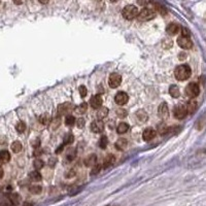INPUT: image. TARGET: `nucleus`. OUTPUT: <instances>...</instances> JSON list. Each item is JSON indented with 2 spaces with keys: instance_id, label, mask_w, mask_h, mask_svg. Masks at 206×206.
Instances as JSON below:
<instances>
[{
  "instance_id": "nucleus-1",
  "label": "nucleus",
  "mask_w": 206,
  "mask_h": 206,
  "mask_svg": "<svg viewBox=\"0 0 206 206\" xmlns=\"http://www.w3.org/2000/svg\"><path fill=\"white\" fill-rule=\"evenodd\" d=\"M191 68L190 66L185 65V64H182V65H179L175 68L174 70V75L176 79L178 81H185L191 76Z\"/></svg>"
},
{
  "instance_id": "nucleus-2",
  "label": "nucleus",
  "mask_w": 206,
  "mask_h": 206,
  "mask_svg": "<svg viewBox=\"0 0 206 206\" xmlns=\"http://www.w3.org/2000/svg\"><path fill=\"white\" fill-rule=\"evenodd\" d=\"M122 14L126 20H133L135 18H137L138 10L135 5H132V4L127 5V6L124 7Z\"/></svg>"
},
{
  "instance_id": "nucleus-3",
  "label": "nucleus",
  "mask_w": 206,
  "mask_h": 206,
  "mask_svg": "<svg viewBox=\"0 0 206 206\" xmlns=\"http://www.w3.org/2000/svg\"><path fill=\"white\" fill-rule=\"evenodd\" d=\"M155 16H156L155 10H151V8H143L142 10L138 13L137 19L138 21H140V22H146V21L154 19Z\"/></svg>"
},
{
  "instance_id": "nucleus-4",
  "label": "nucleus",
  "mask_w": 206,
  "mask_h": 206,
  "mask_svg": "<svg viewBox=\"0 0 206 206\" xmlns=\"http://www.w3.org/2000/svg\"><path fill=\"white\" fill-rule=\"evenodd\" d=\"M184 93L189 98H196L200 93L199 86L197 84H195V82H191V84H189L185 87Z\"/></svg>"
},
{
  "instance_id": "nucleus-5",
  "label": "nucleus",
  "mask_w": 206,
  "mask_h": 206,
  "mask_svg": "<svg viewBox=\"0 0 206 206\" xmlns=\"http://www.w3.org/2000/svg\"><path fill=\"white\" fill-rule=\"evenodd\" d=\"M188 114V110H187V106L184 104H178L176 105L173 109V116H174L175 119L177 120H182L187 117Z\"/></svg>"
},
{
  "instance_id": "nucleus-6",
  "label": "nucleus",
  "mask_w": 206,
  "mask_h": 206,
  "mask_svg": "<svg viewBox=\"0 0 206 206\" xmlns=\"http://www.w3.org/2000/svg\"><path fill=\"white\" fill-rule=\"evenodd\" d=\"M74 105L70 102H65L62 103L58 106V114L59 116H65V114H68L69 113L74 109Z\"/></svg>"
},
{
  "instance_id": "nucleus-7",
  "label": "nucleus",
  "mask_w": 206,
  "mask_h": 206,
  "mask_svg": "<svg viewBox=\"0 0 206 206\" xmlns=\"http://www.w3.org/2000/svg\"><path fill=\"white\" fill-rule=\"evenodd\" d=\"M121 82H122V76L119 73L114 72V73H111L110 76H109V79H108V85H109L110 88H117L121 85Z\"/></svg>"
},
{
  "instance_id": "nucleus-8",
  "label": "nucleus",
  "mask_w": 206,
  "mask_h": 206,
  "mask_svg": "<svg viewBox=\"0 0 206 206\" xmlns=\"http://www.w3.org/2000/svg\"><path fill=\"white\" fill-rule=\"evenodd\" d=\"M177 45L180 46L181 49H184V50H190L192 49L193 46V42L192 40L190 39L189 37L187 36H181L177 39Z\"/></svg>"
},
{
  "instance_id": "nucleus-9",
  "label": "nucleus",
  "mask_w": 206,
  "mask_h": 206,
  "mask_svg": "<svg viewBox=\"0 0 206 206\" xmlns=\"http://www.w3.org/2000/svg\"><path fill=\"white\" fill-rule=\"evenodd\" d=\"M158 116L162 120H165V119H167V117H168V116H169V109H168V106H167V104L165 102L161 103V104L159 105Z\"/></svg>"
},
{
  "instance_id": "nucleus-10",
  "label": "nucleus",
  "mask_w": 206,
  "mask_h": 206,
  "mask_svg": "<svg viewBox=\"0 0 206 206\" xmlns=\"http://www.w3.org/2000/svg\"><path fill=\"white\" fill-rule=\"evenodd\" d=\"M129 100V96L126 92H119L114 97V101H116L117 104L119 105H124L128 102Z\"/></svg>"
},
{
  "instance_id": "nucleus-11",
  "label": "nucleus",
  "mask_w": 206,
  "mask_h": 206,
  "mask_svg": "<svg viewBox=\"0 0 206 206\" xmlns=\"http://www.w3.org/2000/svg\"><path fill=\"white\" fill-rule=\"evenodd\" d=\"M91 130L94 133H101V132L104 130V123L100 120L94 121V122L91 124Z\"/></svg>"
},
{
  "instance_id": "nucleus-12",
  "label": "nucleus",
  "mask_w": 206,
  "mask_h": 206,
  "mask_svg": "<svg viewBox=\"0 0 206 206\" xmlns=\"http://www.w3.org/2000/svg\"><path fill=\"white\" fill-rule=\"evenodd\" d=\"M156 134H157V132H156L155 129H153V128H146L145 130L143 131V133H142L143 140H145V141L152 140L153 138L156 136Z\"/></svg>"
},
{
  "instance_id": "nucleus-13",
  "label": "nucleus",
  "mask_w": 206,
  "mask_h": 206,
  "mask_svg": "<svg viewBox=\"0 0 206 206\" xmlns=\"http://www.w3.org/2000/svg\"><path fill=\"white\" fill-rule=\"evenodd\" d=\"M90 104L93 108H99L100 106H102V97L100 95H95L93 96L90 100Z\"/></svg>"
},
{
  "instance_id": "nucleus-14",
  "label": "nucleus",
  "mask_w": 206,
  "mask_h": 206,
  "mask_svg": "<svg viewBox=\"0 0 206 206\" xmlns=\"http://www.w3.org/2000/svg\"><path fill=\"white\" fill-rule=\"evenodd\" d=\"M114 162H116V157H114L113 155H108L104 158V160H103L102 167L104 169H106V168H108V167H110L111 165H113Z\"/></svg>"
},
{
  "instance_id": "nucleus-15",
  "label": "nucleus",
  "mask_w": 206,
  "mask_h": 206,
  "mask_svg": "<svg viewBox=\"0 0 206 206\" xmlns=\"http://www.w3.org/2000/svg\"><path fill=\"white\" fill-rule=\"evenodd\" d=\"M179 30H180V27H179V25L175 24V23H172V24L168 25V26H167V28H166V32L169 35L177 34L179 32Z\"/></svg>"
},
{
  "instance_id": "nucleus-16",
  "label": "nucleus",
  "mask_w": 206,
  "mask_h": 206,
  "mask_svg": "<svg viewBox=\"0 0 206 206\" xmlns=\"http://www.w3.org/2000/svg\"><path fill=\"white\" fill-rule=\"evenodd\" d=\"M135 116H136V119L139 121V123H144L146 122L149 119V116L148 113H146L145 110L143 109H139L136 111V113H135Z\"/></svg>"
},
{
  "instance_id": "nucleus-17",
  "label": "nucleus",
  "mask_w": 206,
  "mask_h": 206,
  "mask_svg": "<svg viewBox=\"0 0 206 206\" xmlns=\"http://www.w3.org/2000/svg\"><path fill=\"white\" fill-rule=\"evenodd\" d=\"M84 162H85V165H86L87 167H93V166H95V165L97 164V157H96V155L92 154V155L88 156V157L85 159Z\"/></svg>"
},
{
  "instance_id": "nucleus-18",
  "label": "nucleus",
  "mask_w": 206,
  "mask_h": 206,
  "mask_svg": "<svg viewBox=\"0 0 206 206\" xmlns=\"http://www.w3.org/2000/svg\"><path fill=\"white\" fill-rule=\"evenodd\" d=\"M127 145H128V141L127 139H125V138H120V139H117V142L114 143V146H116L117 151H123V149L127 148Z\"/></svg>"
},
{
  "instance_id": "nucleus-19",
  "label": "nucleus",
  "mask_w": 206,
  "mask_h": 206,
  "mask_svg": "<svg viewBox=\"0 0 206 206\" xmlns=\"http://www.w3.org/2000/svg\"><path fill=\"white\" fill-rule=\"evenodd\" d=\"M8 200H10L11 205H19L21 202V198L19 196V194L17 193H13L8 195Z\"/></svg>"
},
{
  "instance_id": "nucleus-20",
  "label": "nucleus",
  "mask_w": 206,
  "mask_h": 206,
  "mask_svg": "<svg viewBox=\"0 0 206 206\" xmlns=\"http://www.w3.org/2000/svg\"><path fill=\"white\" fill-rule=\"evenodd\" d=\"M50 124H51V127L53 130H56L61 124V116H59L58 113L56 114V116H54V117L51 120V123Z\"/></svg>"
},
{
  "instance_id": "nucleus-21",
  "label": "nucleus",
  "mask_w": 206,
  "mask_h": 206,
  "mask_svg": "<svg viewBox=\"0 0 206 206\" xmlns=\"http://www.w3.org/2000/svg\"><path fill=\"white\" fill-rule=\"evenodd\" d=\"M10 160V154L7 151L0 152V164H5Z\"/></svg>"
},
{
  "instance_id": "nucleus-22",
  "label": "nucleus",
  "mask_w": 206,
  "mask_h": 206,
  "mask_svg": "<svg viewBox=\"0 0 206 206\" xmlns=\"http://www.w3.org/2000/svg\"><path fill=\"white\" fill-rule=\"evenodd\" d=\"M97 117H99L100 120L101 119H104V117H107L108 114V108L105 107V106H100L99 108H97Z\"/></svg>"
},
{
  "instance_id": "nucleus-23",
  "label": "nucleus",
  "mask_w": 206,
  "mask_h": 206,
  "mask_svg": "<svg viewBox=\"0 0 206 206\" xmlns=\"http://www.w3.org/2000/svg\"><path fill=\"white\" fill-rule=\"evenodd\" d=\"M38 121H39L40 124H42V125L46 126V125H49V124L51 123V117H50L49 113H45L40 114L39 117H38Z\"/></svg>"
},
{
  "instance_id": "nucleus-24",
  "label": "nucleus",
  "mask_w": 206,
  "mask_h": 206,
  "mask_svg": "<svg viewBox=\"0 0 206 206\" xmlns=\"http://www.w3.org/2000/svg\"><path fill=\"white\" fill-rule=\"evenodd\" d=\"M87 110H88V103H86V102H84V103H81V104H79V106L74 107V111H75L76 113H78V114L86 113Z\"/></svg>"
},
{
  "instance_id": "nucleus-25",
  "label": "nucleus",
  "mask_w": 206,
  "mask_h": 206,
  "mask_svg": "<svg viewBox=\"0 0 206 206\" xmlns=\"http://www.w3.org/2000/svg\"><path fill=\"white\" fill-rule=\"evenodd\" d=\"M185 106H187L188 113H195V110L197 109V102L195 100H191Z\"/></svg>"
},
{
  "instance_id": "nucleus-26",
  "label": "nucleus",
  "mask_w": 206,
  "mask_h": 206,
  "mask_svg": "<svg viewBox=\"0 0 206 206\" xmlns=\"http://www.w3.org/2000/svg\"><path fill=\"white\" fill-rule=\"evenodd\" d=\"M129 130V125L127 123H121L117 128V131L119 134H124Z\"/></svg>"
},
{
  "instance_id": "nucleus-27",
  "label": "nucleus",
  "mask_w": 206,
  "mask_h": 206,
  "mask_svg": "<svg viewBox=\"0 0 206 206\" xmlns=\"http://www.w3.org/2000/svg\"><path fill=\"white\" fill-rule=\"evenodd\" d=\"M169 93L170 95H171L173 98H178L179 95H180V93H179V89L177 86H175V85H173V86L170 87L169 89Z\"/></svg>"
},
{
  "instance_id": "nucleus-28",
  "label": "nucleus",
  "mask_w": 206,
  "mask_h": 206,
  "mask_svg": "<svg viewBox=\"0 0 206 206\" xmlns=\"http://www.w3.org/2000/svg\"><path fill=\"white\" fill-rule=\"evenodd\" d=\"M11 151L16 153V154L20 153L22 151V143H21L20 141H14V142L11 143Z\"/></svg>"
},
{
  "instance_id": "nucleus-29",
  "label": "nucleus",
  "mask_w": 206,
  "mask_h": 206,
  "mask_svg": "<svg viewBox=\"0 0 206 206\" xmlns=\"http://www.w3.org/2000/svg\"><path fill=\"white\" fill-rule=\"evenodd\" d=\"M29 177L32 181H40L42 177H41V174L38 171H32L29 174Z\"/></svg>"
},
{
  "instance_id": "nucleus-30",
  "label": "nucleus",
  "mask_w": 206,
  "mask_h": 206,
  "mask_svg": "<svg viewBox=\"0 0 206 206\" xmlns=\"http://www.w3.org/2000/svg\"><path fill=\"white\" fill-rule=\"evenodd\" d=\"M76 157V149H69L66 153V159L68 161L74 160V158Z\"/></svg>"
},
{
  "instance_id": "nucleus-31",
  "label": "nucleus",
  "mask_w": 206,
  "mask_h": 206,
  "mask_svg": "<svg viewBox=\"0 0 206 206\" xmlns=\"http://www.w3.org/2000/svg\"><path fill=\"white\" fill-rule=\"evenodd\" d=\"M154 7H155L156 10L159 11V13H160L161 14H163V16H165V14H167L166 8H165L163 5H161V4H159V3H154Z\"/></svg>"
},
{
  "instance_id": "nucleus-32",
  "label": "nucleus",
  "mask_w": 206,
  "mask_h": 206,
  "mask_svg": "<svg viewBox=\"0 0 206 206\" xmlns=\"http://www.w3.org/2000/svg\"><path fill=\"white\" fill-rule=\"evenodd\" d=\"M41 190H42V188H41L40 185H31V187L29 188V192L34 194V195L39 194L41 192Z\"/></svg>"
},
{
  "instance_id": "nucleus-33",
  "label": "nucleus",
  "mask_w": 206,
  "mask_h": 206,
  "mask_svg": "<svg viewBox=\"0 0 206 206\" xmlns=\"http://www.w3.org/2000/svg\"><path fill=\"white\" fill-rule=\"evenodd\" d=\"M107 143H108L107 137L106 136H101V138L99 139V142H98L100 149H105L106 148V145H107Z\"/></svg>"
},
{
  "instance_id": "nucleus-34",
  "label": "nucleus",
  "mask_w": 206,
  "mask_h": 206,
  "mask_svg": "<svg viewBox=\"0 0 206 206\" xmlns=\"http://www.w3.org/2000/svg\"><path fill=\"white\" fill-rule=\"evenodd\" d=\"M43 165H45V163H43V161L40 160V159H36V160H34L33 162V166L36 170H40L43 167Z\"/></svg>"
},
{
  "instance_id": "nucleus-35",
  "label": "nucleus",
  "mask_w": 206,
  "mask_h": 206,
  "mask_svg": "<svg viewBox=\"0 0 206 206\" xmlns=\"http://www.w3.org/2000/svg\"><path fill=\"white\" fill-rule=\"evenodd\" d=\"M75 123V117L71 116V114H68V116L66 117L65 119V124L67 126H73Z\"/></svg>"
},
{
  "instance_id": "nucleus-36",
  "label": "nucleus",
  "mask_w": 206,
  "mask_h": 206,
  "mask_svg": "<svg viewBox=\"0 0 206 206\" xmlns=\"http://www.w3.org/2000/svg\"><path fill=\"white\" fill-rule=\"evenodd\" d=\"M117 116L120 117V119H124V117H126L128 116V113L126 109H124V108H119V109H117Z\"/></svg>"
},
{
  "instance_id": "nucleus-37",
  "label": "nucleus",
  "mask_w": 206,
  "mask_h": 206,
  "mask_svg": "<svg viewBox=\"0 0 206 206\" xmlns=\"http://www.w3.org/2000/svg\"><path fill=\"white\" fill-rule=\"evenodd\" d=\"M101 169H102V166H101V165L96 164L95 166H93V169H92V171H91V175L94 176V175L98 174V173H99L100 171H101Z\"/></svg>"
},
{
  "instance_id": "nucleus-38",
  "label": "nucleus",
  "mask_w": 206,
  "mask_h": 206,
  "mask_svg": "<svg viewBox=\"0 0 206 206\" xmlns=\"http://www.w3.org/2000/svg\"><path fill=\"white\" fill-rule=\"evenodd\" d=\"M16 129H17V131L19 132V133H23V132L25 131V129H26L25 123L24 122H19V123L17 124Z\"/></svg>"
},
{
  "instance_id": "nucleus-39",
  "label": "nucleus",
  "mask_w": 206,
  "mask_h": 206,
  "mask_svg": "<svg viewBox=\"0 0 206 206\" xmlns=\"http://www.w3.org/2000/svg\"><path fill=\"white\" fill-rule=\"evenodd\" d=\"M73 142V135L72 134H67L65 138H64V142L63 144L65 145V144H71Z\"/></svg>"
},
{
  "instance_id": "nucleus-40",
  "label": "nucleus",
  "mask_w": 206,
  "mask_h": 206,
  "mask_svg": "<svg viewBox=\"0 0 206 206\" xmlns=\"http://www.w3.org/2000/svg\"><path fill=\"white\" fill-rule=\"evenodd\" d=\"M78 91H79V94H81V96L82 97V98H85V97L87 96V88L85 87V86H81L79 87V89H78Z\"/></svg>"
},
{
  "instance_id": "nucleus-41",
  "label": "nucleus",
  "mask_w": 206,
  "mask_h": 206,
  "mask_svg": "<svg viewBox=\"0 0 206 206\" xmlns=\"http://www.w3.org/2000/svg\"><path fill=\"white\" fill-rule=\"evenodd\" d=\"M76 125H77V127L79 129L84 128L85 127V120L84 119H78L77 121H76Z\"/></svg>"
},
{
  "instance_id": "nucleus-42",
  "label": "nucleus",
  "mask_w": 206,
  "mask_h": 206,
  "mask_svg": "<svg viewBox=\"0 0 206 206\" xmlns=\"http://www.w3.org/2000/svg\"><path fill=\"white\" fill-rule=\"evenodd\" d=\"M56 163H57V159H55V158H51L49 160V162H48V164H49L50 167H55Z\"/></svg>"
},
{
  "instance_id": "nucleus-43",
  "label": "nucleus",
  "mask_w": 206,
  "mask_h": 206,
  "mask_svg": "<svg viewBox=\"0 0 206 206\" xmlns=\"http://www.w3.org/2000/svg\"><path fill=\"white\" fill-rule=\"evenodd\" d=\"M149 1L151 0H137L138 4L141 5V6H144V5H148L149 3Z\"/></svg>"
},
{
  "instance_id": "nucleus-44",
  "label": "nucleus",
  "mask_w": 206,
  "mask_h": 206,
  "mask_svg": "<svg viewBox=\"0 0 206 206\" xmlns=\"http://www.w3.org/2000/svg\"><path fill=\"white\" fill-rule=\"evenodd\" d=\"M181 35H182V36H187V37H189V36H190V31L188 30L187 28H182V29H181Z\"/></svg>"
},
{
  "instance_id": "nucleus-45",
  "label": "nucleus",
  "mask_w": 206,
  "mask_h": 206,
  "mask_svg": "<svg viewBox=\"0 0 206 206\" xmlns=\"http://www.w3.org/2000/svg\"><path fill=\"white\" fill-rule=\"evenodd\" d=\"M74 175H75V171L73 169L72 170H69V171L66 173V177L67 178H70V177H72V176H74Z\"/></svg>"
},
{
  "instance_id": "nucleus-46",
  "label": "nucleus",
  "mask_w": 206,
  "mask_h": 206,
  "mask_svg": "<svg viewBox=\"0 0 206 206\" xmlns=\"http://www.w3.org/2000/svg\"><path fill=\"white\" fill-rule=\"evenodd\" d=\"M39 155H41V149H35V152H34V156H39Z\"/></svg>"
},
{
  "instance_id": "nucleus-47",
  "label": "nucleus",
  "mask_w": 206,
  "mask_h": 206,
  "mask_svg": "<svg viewBox=\"0 0 206 206\" xmlns=\"http://www.w3.org/2000/svg\"><path fill=\"white\" fill-rule=\"evenodd\" d=\"M3 174H4L3 169H2V167L0 166V178H2V177H3Z\"/></svg>"
},
{
  "instance_id": "nucleus-48",
  "label": "nucleus",
  "mask_w": 206,
  "mask_h": 206,
  "mask_svg": "<svg viewBox=\"0 0 206 206\" xmlns=\"http://www.w3.org/2000/svg\"><path fill=\"white\" fill-rule=\"evenodd\" d=\"M39 2H41L42 4H46L49 2V0H39Z\"/></svg>"
},
{
  "instance_id": "nucleus-49",
  "label": "nucleus",
  "mask_w": 206,
  "mask_h": 206,
  "mask_svg": "<svg viewBox=\"0 0 206 206\" xmlns=\"http://www.w3.org/2000/svg\"><path fill=\"white\" fill-rule=\"evenodd\" d=\"M14 2L16 4H21V3H22V0H14Z\"/></svg>"
},
{
  "instance_id": "nucleus-50",
  "label": "nucleus",
  "mask_w": 206,
  "mask_h": 206,
  "mask_svg": "<svg viewBox=\"0 0 206 206\" xmlns=\"http://www.w3.org/2000/svg\"><path fill=\"white\" fill-rule=\"evenodd\" d=\"M23 206H32V204L31 203H29V202H26V203H24V205Z\"/></svg>"
},
{
  "instance_id": "nucleus-51",
  "label": "nucleus",
  "mask_w": 206,
  "mask_h": 206,
  "mask_svg": "<svg viewBox=\"0 0 206 206\" xmlns=\"http://www.w3.org/2000/svg\"><path fill=\"white\" fill-rule=\"evenodd\" d=\"M111 2H116V1H117V0H110Z\"/></svg>"
},
{
  "instance_id": "nucleus-52",
  "label": "nucleus",
  "mask_w": 206,
  "mask_h": 206,
  "mask_svg": "<svg viewBox=\"0 0 206 206\" xmlns=\"http://www.w3.org/2000/svg\"><path fill=\"white\" fill-rule=\"evenodd\" d=\"M106 206H113V205H106Z\"/></svg>"
},
{
  "instance_id": "nucleus-53",
  "label": "nucleus",
  "mask_w": 206,
  "mask_h": 206,
  "mask_svg": "<svg viewBox=\"0 0 206 206\" xmlns=\"http://www.w3.org/2000/svg\"><path fill=\"white\" fill-rule=\"evenodd\" d=\"M99 1H101V0H99Z\"/></svg>"
}]
</instances>
